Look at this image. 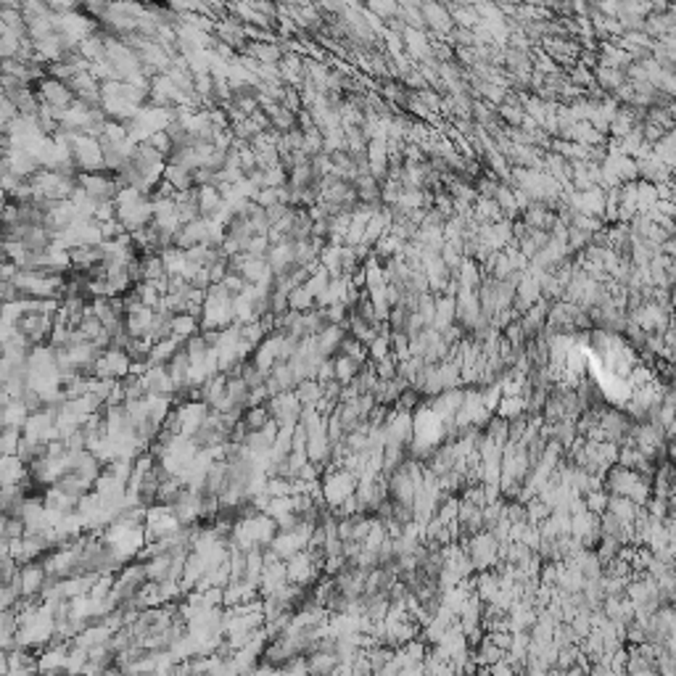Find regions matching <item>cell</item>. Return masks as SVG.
Masks as SVG:
<instances>
[{"instance_id":"7a4b0ae2","label":"cell","mask_w":676,"mask_h":676,"mask_svg":"<svg viewBox=\"0 0 676 676\" xmlns=\"http://www.w3.org/2000/svg\"><path fill=\"white\" fill-rule=\"evenodd\" d=\"M357 483L359 479L354 476L352 470L341 468V470H333V473H325L323 476V494L328 507H338L344 505L354 492H357Z\"/></svg>"},{"instance_id":"ac0fdd59","label":"cell","mask_w":676,"mask_h":676,"mask_svg":"<svg viewBox=\"0 0 676 676\" xmlns=\"http://www.w3.org/2000/svg\"><path fill=\"white\" fill-rule=\"evenodd\" d=\"M367 8L380 19H391L399 14V3L396 0H367Z\"/></svg>"},{"instance_id":"44dd1931","label":"cell","mask_w":676,"mask_h":676,"mask_svg":"<svg viewBox=\"0 0 676 676\" xmlns=\"http://www.w3.org/2000/svg\"><path fill=\"white\" fill-rule=\"evenodd\" d=\"M24 3H27V0H3V8H19V11H21Z\"/></svg>"},{"instance_id":"8fae6325","label":"cell","mask_w":676,"mask_h":676,"mask_svg":"<svg viewBox=\"0 0 676 676\" xmlns=\"http://www.w3.org/2000/svg\"><path fill=\"white\" fill-rule=\"evenodd\" d=\"M269 420H272V415H269L267 404L246 407V412H243V423L249 425V431H259V428H265V425H267Z\"/></svg>"},{"instance_id":"3957f363","label":"cell","mask_w":676,"mask_h":676,"mask_svg":"<svg viewBox=\"0 0 676 676\" xmlns=\"http://www.w3.org/2000/svg\"><path fill=\"white\" fill-rule=\"evenodd\" d=\"M130 367H132V357L125 349L109 346L100 352L96 362V378H125L130 375Z\"/></svg>"},{"instance_id":"e0dca14e","label":"cell","mask_w":676,"mask_h":676,"mask_svg":"<svg viewBox=\"0 0 676 676\" xmlns=\"http://www.w3.org/2000/svg\"><path fill=\"white\" fill-rule=\"evenodd\" d=\"M375 373H378L380 380H391L399 375V359H396V354L391 352L389 357H383V359H378L375 362Z\"/></svg>"},{"instance_id":"7402d4cb","label":"cell","mask_w":676,"mask_h":676,"mask_svg":"<svg viewBox=\"0 0 676 676\" xmlns=\"http://www.w3.org/2000/svg\"><path fill=\"white\" fill-rule=\"evenodd\" d=\"M668 454H671V457H676V434L668 438Z\"/></svg>"},{"instance_id":"9c48e42d","label":"cell","mask_w":676,"mask_h":676,"mask_svg":"<svg viewBox=\"0 0 676 676\" xmlns=\"http://www.w3.org/2000/svg\"><path fill=\"white\" fill-rule=\"evenodd\" d=\"M296 394H299V399H301V404H304V407H314V404H317V399L323 396V383H320L317 378L301 380V383L296 386Z\"/></svg>"},{"instance_id":"5b68a950","label":"cell","mask_w":676,"mask_h":676,"mask_svg":"<svg viewBox=\"0 0 676 676\" xmlns=\"http://www.w3.org/2000/svg\"><path fill=\"white\" fill-rule=\"evenodd\" d=\"M346 333H349L346 325L330 323L320 336H314V341H317V354H323V357H336L338 349H341V341L346 338Z\"/></svg>"},{"instance_id":"8992f818","label":"cell","mask_w":676,"mask_h":676,"mask_svg":"<svg viewBox=\"0 0 676 676\" xmlns=\"http://www.w3.org/2000/svg\"><path fill=\"white\" fill-rule=\"evenodd\" d=\"M626 80H629V77H626V71H623V69H613V66H594V82H597V87H600L603 93H607V96H613V93H616V90H619Z\"/></svg>"},{"instance_id":"6da1fadb","label":"cell","mask_w":676,"mask_h":676,"mask_svg":"<svg viewBox=\"0 0 676 676\" xmlns=\"http://www.w3.org/2000/svg\"><path fill=\"white\" fill-rule=\"evenodd\" d=\"M499 547L502 542L492 534V531H479L476 536L468 539V552H470V560L476 565V571H492L497 560H499Z\"/></svg>"},{"instance_id":"d6986e66","label":"cell","mask_w":676,"mask_h":676,"mask_svg":"<svg viewBox=\"0 0 676 676\" xmlns=\"http://www.w3.org/2000/svg\"><path fill=\"white\" fill-rule=\"evenodd\" d=\"M607 499H610V492H605V489H594V492H589L584 497L587 507H589L592 513H597V515H603L607 510Z\"/></svg>"},{"instance_id":"603a6c76","label":"cell","mask_w":676,"mask_h":676,"mask_svg":"<svg viewBox=\"0 0 676 676\" xmlns=\"http://www.w3.org/2000/svg\"><path fill=\"white\" fill-rule=\"evenodd\" d=\"M671 386H674V391H676V383H671Z\"/></svg>"},{"instance_id":"ffe728a7","label":"cell","mask_w":676,"mask_h":676,"mask_svg":"<svg viewBox=\"0 0 676 676\" xmlns=\"http://www.w3.org/2000/svg\"><path fill=\"white\" fill-rule=\"evenodd\" d=\"M661 254H666V256H676V235H671V238L663 240Z\"/></svg>"},{"instance_id":"9a60e30c","label":"cell","mask_w":676,"mask_h":676,"mask_svg":"<svg viewBox=\"0 0 676 676\" xmlns=\"http://www.w3.org/2000/svg\"><path fill=\"white\" fill-rule=\"evenodd\" d=\"M312 307H317V299L310 294L307 285H299V288L291 291V310L307 312V310H312Z\"/></svg>"},{"instance_id":"30bf717a","label":"cell","mask_w":676,"mask_h":676,"mask_svg":"<svg viewBox=\"0 0 676 676\" xmlns=\"http://www.w3.org/2000/svg\"><path fill=\"white\" fill-rule=\"evenodd\" d=\"M164 177H167L177 190H190V188H196V185H193V169L177 167V164H167Z\"/></svg>"},{"instance_id":"5bb4252c","label":"cell","mask_w":676,"mask_h":676,"mask_svg":"<svg viewBox=\"0 0 676 676\" xmlns=\"http://www.w3.org/2000/svg\"><path fill=\"white\" fill-rule=\"evenodd\" d=\"M526 507H528V521L536 523V526H539L542 521H547L549 515H552V505L544 502L542 497H531V499L526 502Z\"/></svg>"},{"instance_id":"4fadbf2b","label":"cell","mask_w":676,"mask_h":676,"mask_svg":"<svg viewBox=\"0 0 676 676\" xmlns=\"http://www.w3.org/2000/svg\"><path fill=\"white\" fill-rule=\"evenodd\" d=\"M412 312H415V310H409V307H404V304L394 307V310H391V314H389V320H386V323H389V330H391V333H407Z\"/></svg>"},{"instance_id":"52a82bcc","label":"cell","mask_w":676,"mask_h":676,"mask_svg":"<svg viewBox=\"0 0 676 676\" xmlns=\"http://www.w3.org/2000/svg\"><path fill=\"white\" fill-rule=\"evenodd\" d=\"M639 507H642L639 502H634L632 497H623V494H610V499H607V510L616 513L621 521H626V523L637 521Z\"/></svg>"},{"instance_id":"277c9868","label":"cell","mask_w":676,"mask_h":676,"mask_svg":"<svg viewBox=\"0 0 676 676\" xmlns=\"http://www.w3.org/2000/svg\"><path fill=\"white\" fill-rule=\"evenodd\" d=\"M423 16H425V29H431L436 37H450L454 32V19H452L450 8L441 0H428L423 3Z\"/></svg>"},{"instance_id":"2e32d148","label":"cell","mask_w":676,"mask_h":676,"mask_svg":"<svg viewBox=\"0 0 676 676\" xmlns=\"http://www.w3.org/2000/svg\"><path fill=\"white\" fill-rule=\"evenodd\" d=\"M621 547H623V542H621V539L603 534V539H600V544H597V549H594V552L600 555V560H603V565H605L607 560H613V558L619 555Z\"/></svg>"},{"instance_id":"7c38bea8","label":"cell","mask_w":676,"mask_h":676,"mask_svg":"<svg viewBox=\"0 0 676 676\" xmlns=\"http://www.w3.org/2000/svg\"><path fill=\"white\" fill-rule=\"evenodd\" d=\"M526 412V399L523 396H502L499 399V404H497V415H502V418H518V415H523Z\"/></svg>"},{"instance_id":"ba28073f","label":"cell","mask_w":676,"mask_h":676,"mask_svg":"<svg viewBox=\"0 0 676 676\" xmlns=\"http://www.w3.org/2000/svg\"><path fill=\"white\" fill-rule=\"evenodd\" d=\"M333 365H336V380H341L344 386L352 383L359 375V370H362V362H357V359L346 357V354H336L333 357Z\"/></svg>"}]
</instances>
